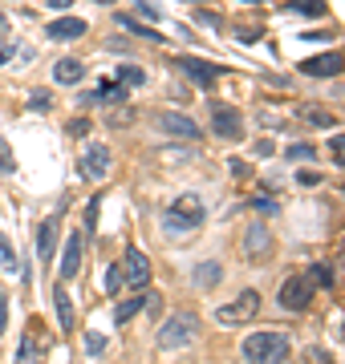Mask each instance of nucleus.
<instances>
[{
  "label": "nucleus",
  "instance_id": "f257e3e1",
  "mask_svg": "<svg viewBox=\"0 0 345 364\" xmlns=\"http://www.w3.org/2000/svg\"><path fill=\"white\" fill-rule=\"evenodd\" d=\"M203 198L200 195H179L171 203V207L163 210V231L167 235H187V231H195L203 223Z\"/></svg>",
  "mask_w": 345,
  "mask_h": 364
},
{
  "label": "nucleus",
  "instance_id": "f03ea898",
  "mask_svg": "<svg viewBox=\"0 0 345 364\" xmlns=\"http://www.w3.org/2000/svg\"><path fill=\"white\" fill-rule=\"evenodd\" d=\"M289 336L284 332H252V336L244 340V356L248 360H260V364H280L289 356Z\"/></svg>",
  "mask_w": 345,
  "mask_h": 364
},
{
  "label": "nucleus",
  "instance_id": "7ed1b4c3",
  "mask_svg": "<svg viewBox=\"0 0 345 364\" xmlns=\"http://www.w3.org/2000/svg\"><path fill=\"white\" fill-rule=\"evenodd\" d=\"M256 316H260V291H256V287H244L240 296H232L227 304L215 308V320L227 324V328L232 324H248V320H256Z\"/></svg>",
  "mask_w": 345,
  "mask_h": 364
},
{
  "label": "nucleus",
  "instance_id": "20e7f679",
  "mask_svg": "<svg viewBox=\"0 0 345 364\" xmlns=\"http://www.w3.org/2000/svg\"><path fill=\"white\" fill-rule=\"evenodd\" d=\"M195 328H200L195 312L167 316V324L159 328V348H183V344H191V340H195Z\"/></svg>",
  "mask_w": 345,
  "mask_h": 364
},
{
  "label": "nucleus",
  "instance_id": "39448f33",
  "mask_svg": "<svg viewBox=\"0 0 345 364\" xmlns=\"http://www.w3.org/2000/svg\"><path fill=\"white\" fill-rule=\"evenodd\" d=\"M313 296H317V284L309 275H289L280 284V308L284 312H305L309 304H313Z\"/></svg>",
  "mask_w": 345,
  "mask_h": 364
},
{
  "label": "nucleus",
  "instance_id": "423d86ee",
  "mask_svg": "<svg viewBox=\"0 0 345 364\" xmlns=\"http://www.w3.org/2000/svg\"><path fill=\"white\" fill-rule=\"evenodd\" d=\"M155 130L167 134L171 142H195V138H200V126H195V117H187V114H171V109L155 117Z\"/></svg>",
  "mask_w": 345,
  "mask_h": 364
},
{
  "label": "nucleus",
  "instance_id": "0eeeda50",
  "mask_svg": "<svg viewBox=\"0 0 345 364\" xmlns=\"http://www.w3.org/2000/svg\"><path fill=\"white\" fill-rule=\"evenodd\" d=\"M175 65H179V73H183V77H191L195 85H203V90H212L215 81L224 77V69L215 65V61H203V57H179Z\"/></svg>",
  "mask_w": 345,
  "mask_h": 364
},
{
  "label": "nucleus",
  "instance_id": "6e6552de",
  "mask_svg": "<svg viewBox=\"0 0 345 364\" xmlns=\"http://www.w3.org/2000/svg\"><path fill=\"white\" fill-rule=\"evenodd\" d=\"M212 130L220 138H227V142H240L244 138V117H240V109H232V105H212Z\"/></svg>",
  "mask_w": 345,
  "mask_h": 364
},
{
  "label": "nucleus",
  "instance_id": "1a4fd4ad",
  "mask_svg": "<svg viewBox=\"0 0 345 364\" xmlns=\"http://www.w3.org/2000/svg\"><path fill=\"white\" fill-rule=\"evenodd\" d=\"M110 166H114V154H110V146H86V154H81V174L93 182H102L110 174Z\"/></svg>",
  "mask_w": 345,
  "mask_h": 364
},
{
  "label": "nucleus",
  "instance_id": "9d476101",
  "mask_svg": "<svg viewBox=\"0 0 345 364\" xmlns=\"http://www.w3.org/2000/svg\"><path fill=\"white\" fill-rule=\"evenodd\" d=\"M118 267H122V279H126L130 287H146V284H150V259H146L138 247H126V255H122Z\"/></svg>",
  "mask_w": 345,
  "mask_h": 364
},
{
  "label": "nucleus",
  "instance_id": "9b49d317",
  "mask_svg": "<svg viewBox=\"0 0 345 364\" xmlns=\"http://www.w3.org/2000/svg\"><path fill=\"white\" fill-rule=\"evenodd\" d=\"M244 255L248 259H268L272 255V231H268L264 223H252L244 231Z\"/></svg>",
  "mask_w": 345,
  "mask_h": 364
},
{
  "label": "nucleus",
  "instance_id": "f8f14e48",
  "mask_svg": "<svg viewBox=\"0 0 345 364\" xmlns=\"http://www.w3.org/2000/svg\"><path fill=\"white\" fill-rule=\"evenodd\" d=\"M309 77H337L345 69V53H321V57H309L305 65H301Z\"/></svg>",
  "mask_w": 345,
  "mask_h": 364
},
{
  "label": "nucleus",
  "instance_id": "ddd939ff",
  "mask_svg": "<svg viewBox=\"0 0 345 364\" xmlns=\"http://www.w3.org/2000/svg\"><path fill=\"white\" fill-rule=\"evenodd\" d=\"M81 247H86V239H81V231H69L66 251H61V279H73V275L81 272Z\"/></svg>",
  "mask_w": 345,
  "mask_h": 364
},
{
  "label": "nucleus",
  "instance_id": "4468645a",
  "mask_svg": "<svg viewBox=\"0 0 345 364\" xmlns=\"http://www.w3.org/2000/svg\"><path fill=\"white\" fill-rule=\"evenodd\" d=\"M86 21H81V16H61V21H53V25H49V37L53 41H78V37H86Z\"/></svg>",
  "mask_w": 345,
  "mask_h": 364
},
{
  "label": "nucleus",
  "instance_id": "2eb2a0df",
  "mask_svg": "<svg viewBox=\"0 0 345 364\" xmlns=\"http://www.w3.org/2000/svg\"><path fill=\"white\" fill-rule=\"evenodd\" d=\"M53 247H57V215H49V219L41 223V231H37V255L49 263L53 259Z\"/></svg>",
  "mask_w": 345,
  "mask_h": 364
},
{
  "label": "nucleus",
  "instance_id": "dca6fc26",
  "mask_svg": "<svg viewBox=\"0 0 345 364\" xmlns=\"http://www.w3.org/2000/svg\"><path fill=\"white\" fill-rule=\"evenodd\" d=\"M86 77V65H81L78 57H66V61H57L53 65V81L57 85H78Z\"/></svg>",
  "mask_w": 345,
  "mask_h": 364
},
{
  "label": "nucleus",
  "instance_id": "f3484780",
  "mask_svg": "<svg viewBox=\"0 0 345 364\" xmlns=\"http://www.w3.org/2000/svg\"><path fill=\"white\" fill-rule=\"evenodd\" d=\"M53 308H57V320H61V332H73L78 316H73V304H69V291L61 287V279H57V291H53Z\"/></svg>",
  "mask_w": 345,
  "mask_h": 364
},
{
  "label": "nucleus",
  "instance_id": "a211bd4d",
  "mask_svg": "<svg viewBox=\"0 0 345 364\" xmlns=\"http://www.w3.org/2000/svg\"><path fill=\"white\" fill-rule=\"evenodd\" d=\"M191 279H195V287H203V291H212V287L220 284V279H224V263L203 259L200 267H195V275H191Z\"/></svg>",
  "mask_w": 345,
  "mask_h": 364
},
{
  "label": "nucleus",
  "instance_id": "6ab92c4d",
  "mask_svg": "<svg viewBox=\"0 0 345 364\" xmlns=\"http://www.w3.org/2000/svg\"><path fill=\"white\" fill-rule=\"evenodd\" d=\"M118 25L126 28V33H134V37H143V41H163L159 28L143 25V21H138V16H130V13H118Z\"/></svg>",
  "mask_w": 345,
  "mask_h": 364
},
{
  "label": "nucleus",
  "instance_id": "aec40b11",
  "mask_svg": "<svg viewBox=\"0 0 345 364\" xmlns=\"http://www.w3.org/2000/svg\"><path fill=\"white\" fill-rule=\"evenodd\" d=\"M191 158H195V150H191V146H167V150H159L163 166H183V162H191Z\"/></svg>",
  "mask_w": 345,
  "mask_h": 364
},
{
  "label": "nucleus",
  "instance_id": "412c9836",
  "mask_svg": "<svg viewBox=\"0 0 345 364\" xmlns=\"http://www.w3.org/2000/svg\"><path fill=\"white\" fill-rule=\"evenodd\" d=\"M146 304V296H130V299H122L118 308H114V324H126L130 316H138V308Z\"/></svg>",
  "mask_w": 345,
  "mask_h": 364
},
{
  "label": "nucleus",
  "instance_id": "4be33fe9",
  "mask_svg": "<svg viewBox=\"0 0 345 364\" xmlns=\"http://www.w3.org/2000/svg\"><path fill=\"white\" fill-rule=\"evenodd\" d=\"M301 117H305L309 126H333V114L329 109H321V105H301Z\"/></svg>",
  "mask_w": 345,
  "mask_h": 364
},
{
  "label": "nucleus",
  "instance_id": "5701e85b",
  "mask_svg": "<svg viewBox=\"0 0 345 364\" xmlns=\"http://www.w3.org/2000/svg\"><path fill=\"white\" fill-rule=\"evenodd\" d=\"M284 158H289V162H309V158H317V146L297 142V146H289V150H284Z\"/></svg>",
  "mask_w": 345,
  "mask_h": 364
},
{
  "label": "nucleus",
  "instance_id": "b1692460",
  "mask_svg": "<svg viewBox=\"0 0 345 364\" xmlns=\"http://www.w3.org/2000/svg\"><path fill=\"white\" fill-rule=\"evenodd\" d=\"M106 122H110V130H122V126H130V122H134V109H130V105H118V109H110Z\"/></svg>",
  "mask_w": 345,
  "mask_h": 364
},
{
  "label": "nucleus",
  "instance_id": "393cba45",
  "mask_svg": "<svg viewBox=\"0 0 345 364\" xmlns=\"http://www.w3.org/2000/svg\"><path fill=\"white\" fill-rule=\"evenodd\" d=\"M289 9H297V13H305V16H325V0H292Z\"/></svg>",
  "mask_w": 345,
  "mask_h": 364
},
{
  "label": "nucleus",
  "instance_id": "a878e982",
  "mask_svg": "<svg viewBox=\"0 0 345 364\" xmlns=\"http://www.w3.org/2000/svg\"><path fill=\"white\" fill-rule=\"evenodd\" d=\"M118 81H122V85H143L146 73L138 65H118Z\"/></svg>",
  "mask_w": 345,
  "mask_h": 364
},
{
  "label": "nucleus",
  "instance_id": "bb28decb",
  "mask_svg": "<svg viewBox=\"0 0 345 364\" xmlns=\"http://www.w3.org/2000/svg\"><path fill=\"white\" fill-rule=\"evenodd\" d=\"M329 158L345 170V134H333V138H329Z\"/></svg>",
  "mask_w": 345,
  "mask_h": 364
},
{
  "label": "nucleus",
  "instance_id": "cd10ccee",
  "mask_svg": "<svg viewBox=\"0 0 345 364\" xmlns=\"http://www.w3.org/2000/svg\"><path fill=\"white\" fill-rule=\"evenodd\" d=\"M309 279H313V284H325V287H329V284H333L329 263H313V267H309Z\"/></svg>",
  "mask_w": 345,
  "mask_h": 364
},
{
  "label": "nucleus",
  "instance_id": "c85d7f7f",
  "mask_svg": "<svg viewBox=\"0 0 345 364\" xmlns=\"http://www.w3.org/2000/svg\"><path fill=\"white\" fill-rule=\"evenodd\" d=\"M29 105H33L37 114H45V109L53 105V97H49V93H45V90H33V93H29Z\"/></svg>",
  "mask_w": 345,
  "mask_h": 364
},
{
  "label": "nucleus",
  "instance_id": "c756f323",
  "mask_svg": "<svg viewBox=\"0 0 345 364\" xmlns=\"http://www.w3.org/2000/svg\"><path fill=\"white\" fill-rule=\"evenodd\" d=\"M118 287H122V267L114 263V267L106 272V291H118Z\"/></svg>",
  "mask_w": 345,
  "mask_h": 364
},
{
  "label": "nucleus",
  "instance_id": "7c9ffc66",
  "mask_svg": "<svg viewBox=\"0 0 345 364\" xmlns=\"http://www.w3.org/2000/svg\"><path fill=\"white\" fill-rule=\"evenodd\" d=\"M0 255H4V267L13 272V267H16V255H13V247H9V239H4V235H0Z\"/></svg>",
  "mask_w": 345,
  "mask_h": 364
},
{
  "label": "nucleus",
  "instance_id": "2f4dec72",
  "mask_svg": "<svg viewBox=\"0 0 345 364\" xmlns=\"http://www.w3.org/2000/svg\"><path fill=\"white\" fill-rule=\"evenodd\" d=\"M69 134H73V138H86V134H90V122H86V117H73V122H69Z\"/></svg>",
  "mask_w": 345,
  "mask_h": 364
},
{
  "label": "nucleus",
  "instance_id": "473e14b6",
  "mask_svg": "<svg viewBox=\"0 0 345 364\" xmlns=\"http://www.w3.org/2000/svg\"><path fill=\"white\" fill-rule=\"evenodd\" d=\"M102 348H106V336L90 332V336H86V352H102Z\"/></svg>",
  "mask_w": 345,
  "mask_h": 364
},
{
  "label": "nucleus",
  "instance_id": "72a5a7b5",
  "mask_svg": "<svg viewBox=\"0 0 345 364\" xmlns=\"http://www.w3.org/2000/svg\"><path fill=\"white\" fill-rule=\"evenodd\" d=\"M4 328H9V299L0 291V336H4Z\"/></svg>",
  "mask_w": 345,
  "mask_h": 364
},
{
  "label": "nucleus",
  "instance_id": "f704fd0d",
  "mask_svg": "<svg viewBox=\"0 0 345 364\" xmlns=\"http://www.w3.org/2000/svg\"><path fill=\"white\" fill-rule=\"evenodd\" d=\"M4 170H13V154H9V146L0 142V174H4Z\"/></svg>",
  "mask_w": 345,
  "mask_h": 364
},
{
  "label": "nucleus",
  "instance_id": "c9c22d12",
  "mask_svg": "<svg viewBox=\"0 0 345 364\" xmlns=\"http://www.w3.org/2000/svg\"><path fill=\"white\" fill-rule=\"evenodd\" d=\"M240 41H244V45H252V41H260V28H248V25H244V28H240Z\"/></svg>",
  "mask_w": 345,
  "mask_h": 364
},
{
  "label": "nucleus",
  "instance_id": "e433bc0d",
  "mask_svg": "<svg viewBox=\"0 0 345 364\" xmlns=\"http://www.w3.org/2000/svg\"><path fill=\"white\" fill-rule=\"evenodd\" d=\"M146 308H150V316L159 320V312H163V296H146Z\"/></svg>",
  "mask_w": 345,
  "mask_h": 364
},
{
  "label": "nucleus",
  "instance_id": "4c0bfd02",
  "mask_svg": "<svg viewBox=\"0 0 345 364\" xmlns=\"http://www.w3.org/2000/svg\"><path fill=\"white\" fill-rule=\"evenodd\" d=\"M86 227H98V198L86 207Z\"/></svg>",
  "mask_w": 345,
  "mask_h": 364
},
{
  "label": "nucleus",
  "instance_id": "58836bf2",
  "mask_svg": "<svg viewBox=\"0 0 345 364\" xmlns=\"http://www.w3.org/2000/svg\"><path fill=\"white\" fill-rule=\"evenodd\" d=\"M301 182H305V186H317L321 174H317V170H301Z\"/></svg>",
  "mask_w": 345,
  "mask_h": 364
},
{
  "label": "nucleus",
  "instance_id": "ea45409f",
  "mask_svg": "<svg viewBox=\"0 0 345 364\" xmlns=\"http://www.w3.org/2000/svg\"><path fill=\"white\" fill-rule=\"evenodd\" d=\"M200 21H203V25H212V28H224V21H220L215 13H200Z\"/></svg>",
  "mask_w": 345,
  "mask_h": 364
},
{
  "label": "nucleus",
  "instance_id": "a19ab883",
  "mask_svg": "<svg viewBox=\"0 0 345 364\" xmlns=\"http://www.w3.org/2000/svg\"><path fill=\"white\" fill-rule=\"evenodd\" d=\"M138 16H159V9H155V4H143V0H138Z\"/></svg>",
  "mask_w": 345,
  "mask_h": 364
},
{
  "label": "nucleus",
  "instance_id": "79ce46f5",
  "mask_svg": "<svg viewBox=\"0 0 345 364\" xmlns=\"http://www.w3.org/2000/svg\"><path fill=\"white\" fill-rule=\"evenodd\" d=\"M252 207H260V210H277V203H268V198L260 195V198H252Z\"/></svg>",
  "mask_w": 345,
  "mask_h": 364
},
{
  "label": "nucleus",
  "instance_id": "37998d69",
  "mask_svg": "<svg viewBox=\"0 0 345 364\" xmlns=\"http://www.w3.org/2000/svg\"><path fill=\"white\" fill-rule=\"evenodd\" d=\"M4 61H9V49H0V65H4Z\"/></svg>",
  "mask_w": 345,
  "mask_h": 364
},
{
  "label": "nucleus",
  "instance_id": "c03bdc74",
  "mask_svg": "<svg viewBox=\"0 0 345 364\" xmlns=\"http://www.w3.org/2000/svg\"><path fill=\"white\" fill-rule=\"evenodd\" d=\"M93 4H114V0H93Z\"/></svg>",
  "mask_w": 345,
  "mask_h": 364
},
{
  "label": "nucleus",
  "instance_id": "a18cd8bd",
  "mask_svg": "<svg viewBox=\"0 0 345 364\" xmlns=\"http://www.w3.org/2000/svg\"><path fill=\"white\" fill-rule=\"evenodd\" d=\"M0 28H4V16H0Z\"/></svg>",
  "mask_w": 345,
  "mask_h": 364
},
{
  "label": "nucleus",
  "instance_id": "49530a36",
  "mask_svg": "<svg viewBox=\"0 0 345 364\" xmlns=\"http://www.w3.org/2000/svg\"><path fill=\"white\" fill-rule=\"evenodd\" d=\"M195 4H207V0H195Z\"/></svg>",
  "mask_w": 345,
  "mask_h": 364
},
{
  "label": "nucleus",
  "instance_id": "de8ad7c7",
  "mask_svg": "<svg viewBox=\"0 0 345 364\" xmlns=\"http://www.w3.org/2000/svg\"><path fill=\"white\" fill-rule=\"evenodd\" d=\"M248 4H260V0H248Z\"/></svg>",
  "mask_w": 345,
  "mask_h": 364
}]
</instances>
